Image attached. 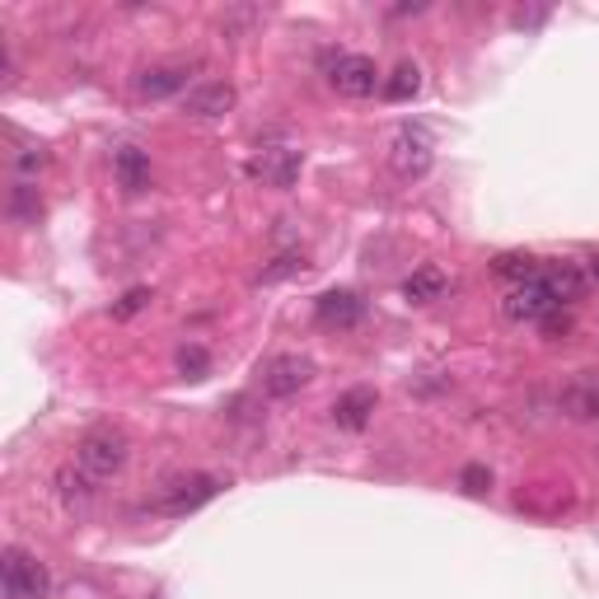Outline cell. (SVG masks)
I'll list each match as a JSON object with an SVG mask.
<instances>
[{
	"label": "cell",
	"instance_id": "cell-9",
	"mask_svg": "<svg viewBox=\"0 0 599 599\" xmlns=\"http://www.w3.org/2000/svg\"><path fill=\"white\" fill-rule=\"evenodd\" d=\"M314 318H318V328L347 333V328H356L361 318H366V300H361L356 291H328V295L314 300Z\"/></svg>",
	"mask_w": 599,
	"mask_h": 599
},
{
	"label": "cell",
	"instance_id": "cell-18",
	"mask_svg": "<svg viewBox=\"0 0 599 599\" xmlns=\"http://www.w3.org/2000/svg\"><path fill=\"white\" fill-rule=\"evenodd\" d=\"M417 90H422V71L413 67V61H403V67L389 75V80H384V99H389V103H408V99H417Z\"/></svg>",
	"mask_w": 599,
	"mask_h": 599
},
{
	"label": "cell",
	"instance_id": "cell-17",
	"mask_svg": "<svg viewBox=\"0 0 599 599\" xmlns=\"http://www.w3.org/2000/svg\"><path fill=\"white\" fill-rule=\"evenodd\" d=\"M445 291V272L440 267H417L408 282H403V295L413 300V305H426V300H436Z\"/></svg>",
	"mask_w": 599,
	"mask_h": 599
},
{
	"label": "cell",
	"instance_id": "cell-5",
	"mask_svg": "<svg viewBox=\"0 0 599 599\" xmlns=\"http://www.w3.org/2000/svg\"><path fill=\"white\" fill-rule=\"evenodd\" d=\"M328 80H333V90L342 94V99H370L375 90H384V75H379V67L370 57H337L333 61V71H328Z\"/></svg>",
	"mask_w": 599,
	"mask_h": 599
},
{
	"label": "cell",
	"instance_id": "cell-8",
	"mask_svg": "<svg viewBox=\"0 0 599 599\" xmlns=\"http://www.w3.org/2000/svg\"><path fill=\"white\" fill-rule=\"evenodd\" d=\"M506 318H516V324H544L548 314H558L562 305L552 300V291L544 286V282H525V286H516L506 295Z\"/></svg>",
	"mask_w": 599,
	"mask_h": 599
},
{
	"label": "cell",
	"instance_id": "cell-19",
	"mask_svg": "<svg viewBox=\"0 0 599 599\" xmlns=\"http://www.w3.org/2000/svg\"><path fill=\"white\" fill-rule=\"evenodd\" d=\"M38 211H42L38 187L14 183V192H10V216H14V221H38Z\"/></svg>",
	"mask_w": 599,
	"mask_h": 599
},
{
	"label": "cell",
	"instance_id": "cell-1",
	"mask_svg": "<svg viewBox=\"0 0 599 599\" xmlns=\"http://www.w3.org/2000/svg\"><path fill=\"white\" fill-rule=\"evenodd\" d=\"M126 459H132V445H126L122 432H113V426H103V432H90L80 445H75V464H80V474L84 478H94V483H109L118 478Z\"/></svg>",
	"mask_w": 599,
	"mask_h": 599
},
{
	"label": "cell",
	"instance_id": "cell-15",
	"mask_svg": "<svg viewBox=\"0 0 599 599\" xmlns=\"http://www.w3.org/2000/svg\"><path fill=\"white\" fill-rule=\"evenodd\" d=\"M562 413L576 417V422H590L599 417V384L595 379H576L562 389Z\"/></svg>",
	"mask_w": 599,
	"mask_h": 599
},
{
	"label": "cell",
	"instance_id": "cell-4",
	"mask_svg": "<svg viewBox=\"0 0 599 599\" xmlns=\"http://www.w3.org/2000/svg\"><path fill=\"white\" fill-rule=\"evenodd\" d=\"M432 160H436V141L426 136L422 126H403L389 145V164L398 179H422L426 169H432Z\"/></svg>",
	"mask_w": 599,
	"mask_h": 599
},
{
	"label": "cell",
	"instance_id": "cell-12",
	"mask_svg": "<svg viewBox=\"0 0 599 599\" xmlns=\"http://www.w3.org/2000/svg\"><path fill=\"white\" fill-rule=\"evenodd\" d=\"M375 408H379V394L361 384V389H347V394L333 403V422L342 426V432H366L370 417H375Z\"/></svg>",
	"mask_w": 599,
	"mask_h": 599
},
{
	"label": "cell",
	"instance_id": "cell-10",
	"mask_svg": "<svg viewBox=\"0 0 599 599\" xmlns=\"http://www.w3.org/2000/svg\"><path fill=\"white\" fill-rule=\"evenodd\" d=\"M187 75H192V61H160V67H145V71L136 75V94H141V99L183 94V90H187Z\"/></svg>",
	"mask_w": 599,
	"mask_h": 599
},
{
	"label": "cell",
	"instance_id": "cell-24",
	"mask_svg": "<svg viewBox=\"0 0 599 599\" xmlns=\"http://www.w3.org/2000/svg\"><path fill=\"white\" fill-rule=\"evenodd\" d=\"M42 164H48V150H42V145H24V150L14 155V169H19V174H38Z\"/></svg>",
	"mask_w": 599,
	"mask_h": 599
},
{
	"label": "cell",
	"instance_id": "cell-14",
	"mask_svg": "<svg viewBox=\"0 0 599 599\" xmlns=\"http://www.w3.org/2000/svg\"><path fill=\"white\" fill-rule=\"evenodd\" d=\"M539 282L552 291V300H558V305H576V300L586 295V272L571 267V263H544Z\"/></svg>",
	"mask_w": 599,
	"mask_h": 599
},
{
	"label": "cell",
	"instance_id": "cell-6",
	"mask_svg": "<svg viewBox=\"0 0 599 599\" xmlns=\"http://www.w3.org/2000/svg\"><path fill=\"white\" fill-rule=\"evenodd\" d=\"M309 379H314V361L300 356V352H286V356L267 361V370H263V394H267V398H291V394L305 389Z\"/></svg>",
	"mask_w": 599,
	"mask_h": 599
},
{
	"label": "cell",
	"instance_id": "cell-23",
	"mask_svg": "<svg viewBox=\"0 0 599 599\" xmlns=\"http://www.w3.org/2000/svg\"><path fill=\"white\" fill-rule=\"evenodd\" d=\"M206 366H211V356H206L202 347H183V352H179V370H183V375L197 379V375H206Z\"/></svg>",
	"mask_w": 599,
	"mask_h": 599
},
{
	"label": "cell",
	"instance_id": "cell-16",
	"mask_svg": "<svg viewBox=\"0 0 599 599\" xmlns=\"http://www.w3.org/2000/svg\"><path fill=\"white\" fill-rule=\"evenodd\" d=\"M491 272L506 276V282H516V286H525V282H539L544 263H539V258H529V253H501V258L491 263Z\"/></svg>",
	"mask_w": 599,
	"mask_h": 599
},
{
	"label": "cell",
	"instance_id": "cell-13",
	"mask_svg": "<svg viewBox=\"0 0 599 599\" xmlns=\"http://www.w3.org/2000/svg\"><path fill=\"white\" fill-rule=\"evenodd\" d=\"M113 179L122 192H145L150 187V155L136 145H118L113 150Z\"/></svg>",
	"mask_w": 599,
	"mask_h": 599
},
{
	"label": "cell",
	"instance_id": "cell-26",
	"mask_svg": "<svg viewBox=\"0 0 599 599\" xmlns=\"http://www.w3.org/2000/svg\"><path fill=\"white\" fill-rule=\"evenodd\" d=\"M590 282H599V253H595V258H590Z\"/></svg>",
	"mask_w": 599,
	"mask_h": 599
},
{
	"label": "cell",
	"instance_id": "cell-3",
	"mask_svg": "<svg viewBox=\"0 0 599 599\" xmlns=\"http://www.w3.org/2000/svg\"><path fill=\"white\" fill-rule=\"evenodd\" d=\"M300 169H305V150H295V145H263L258 155H253L248 164V174L258 179L263 187H295L300 179Z\"/></svg>",
	"mask_w": 599,
	"mask_h": 599
},
{
	"label": "cell",
	"instance_id": "cell-2",
	"mask_svg": "<svg viewBox=\"0 0 599 599\" xmlns=\"http://www.w3.org/2000/svg\"><path fill=\"white\" fill-rule=\"evenodd\" d=\"M0 595L6 599H48L52 595V576L33 552L6 548V558H0Z\"/></svg>",
	"mask_w": 599,
	"mask_h": 599
},
{
	"label": "cell",
	"instance_id": "cell-22",
	"mask_svg": "<svg viewBox=\"0 0 599 599\" xmlns=\"http://www.w3.org/2000/svg\"><path fill=\"white\" fill-rule=\"evenodd\" d=\"M295 272H305V258L300 253H282L272 267H263V282H282V276H295Z\"/></svg>",
	"mask_w": 599,
	"mask_h": 599
},
{
	"label": "cell",
	"instance_id": "cell-25",
	"mask_svg": "<svg viewBox=\"0 0 599 599\" xmlns=\"http://www.w3.org/2000/svg\"><path fill=\"white\" fill-rule=\"evenodd\" d=\"M150 300H155V295H150L145 286H136V291H126V295H122V305L113 309V318H132L136 309H145V305H150Z\"/></svg>",
	"mask_w": 599,
	"mask_h": 599
},
{
	"label": "cell",
	"instance_id": "cell-20",
	"mask_svg": "<svg viewBox=\"0 0 599 599\" xmlns=\"http://www.w3.org/2000/svg\"><path fill=\"white\" fill-rule=\"evenodd\" d=\"M57 483H61V497H67V501H84V497H90V491H94V478L71 474V468H61Z\"/></svg>",
	"mask_w": 599,
	"mask_h": 599
},
{
	"label": "cell",
	"instance_id": "cell-11",
	"mask_svg": "<svg viewBox=\"0 0 599 599\" xmlns=\"http://www.w3.org/2000/svg\"><path fill=\"white\" fill-rule=\"evenodd\" d=\"M234 109V84L225 80H211V84H197V90H187L183 94V113L187 118H225Z\"/></svg>",
	"mask_w": 599,
	"mask_h": 599
},
{
	"label": "cell",
	"instance_id": "cell-7",
	"mask_svg": "<svg viewBox=\"0 0 599 599\" xmlns=\"http://www.w3.org/2000/svg\"><path fill=\"white\" fill-rule=\"evenodd\" d=\"M225 483L221 478H211V474H192V478H179V483H169L164 487V497L155 501L164 516H187V510H197V506H206L211 497H216Z\"/></svg>",
	"mask_w": 599,
	"mask_h": 599
},
{
	"label": "cell",
	"instance_id": "cell-21",
	"mask_svg": "<svg viewBox=\"0 0 599 599\" xmlns=\"http://www.w3.org/2000/svg\"><path fill=\"white\" fill-rule=\"evenodd\" d=\"M459 487L468 491V497H487V487H491V474H487V464H468L464 474H459Z\"/></svg>",
	"mask_w": 599,
	"mask_h": 599
},
{
	"label": "cell",
	"instance_id": "cell-27",
	"mask_svg": "<svg viewBox=\"0 0 599 599\" xmlns=\"http://www.w3.org/2000/svg\"><path fill=\"white\" fill-rule=\"evenodd\" d=\"M595 455H599V445H595Z\"/></svg>",
	"mask_w": 599,
	"mask_h": 599
}]
</instances>
